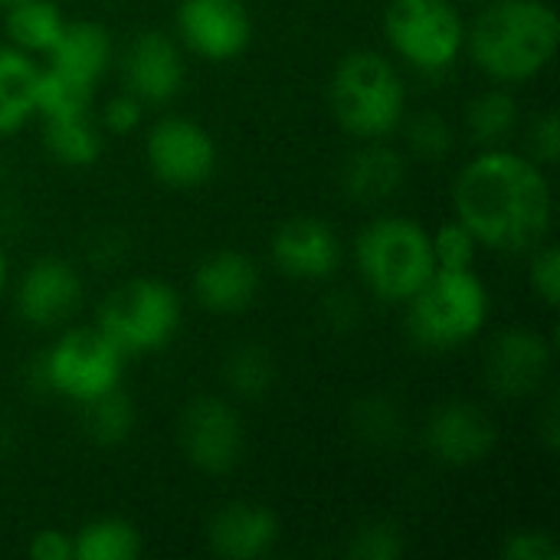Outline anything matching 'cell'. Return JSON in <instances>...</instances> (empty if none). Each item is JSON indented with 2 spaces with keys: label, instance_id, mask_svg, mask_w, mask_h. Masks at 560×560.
Masks as SVG:
<instances>
[{
  "label": "cell",
  "instance_id": "cell-1",
  "mask_svg": "<svg viewBox=\"0 0 560 560\" xmlns=\"http://www.w3.org/2000/svg\"><path fill=\"white\" fill-rule=\"evenodd\" d=\"M456 217L472 230L479 246L495 253L535 249L551 226V187L538 161L486 148L453 184Z\"/></svg>",
  "mask_w": 560,
  "mask_h": 560
},
{
  "label": "cell",
  "instance_id": "cell-2",
  "mask_svg": "<svg viewBox=\"0 0 560 560\" xmlns=\"http://www.w3.org/2000/svg\"><path fill=\"white\" fill-rule=\"evenodd\" d=\"M558 13L545 0H492L469 26L472 62L499 82H528L558 52Z\"/></svg>",
  "mask_w": 560,
  "mask_h": 560
},
{
  "label": "cell",
  "instance_id": "cell-3",
  "mask_svg": "<svg viewBox=\"0 0 560 560\" xmlns=\"http://www.w3.org/2000/svg\"><path fill=\"white\" fill-rule=\"evenodd\" d=\"M328 102L338 125L364 141L387 138L390 131H397L407 112V92L400 72L394 69V62H387L381 52L371 49L348 52L338 62L331 75Z\"/></svg>",
  "mask_w": 560,
  "mask_h": 560
},
{
  "label": "cell",
  "instance_id": "cell-4",
  "mask_svg": "<svg viewBox=\"0 0 560 560\" xmlns=\"http://www.w3.org/2000/svg\"><path fill=\"white\" fill-rule=\"evenodd\" d=\"M407 305L413 341L427 351H446L482 331L489 318V289L472 269H433Z\"/></svg>",
  "mask_w": 560,
  "mask_h": 560
},
{
  "label": "cell",
  "instance_id": "cell-5",
  "mask_svg": "<svg viewBox=\"0 0 560 560\" xmlns=\"http://www.w3.org/2000/svg\"><path fill=\"white\" fill-rule=\"evenodd\" d=\"M368 289L384 302H407L436 269L430 233L407 217L368 223L354 246Z\"/></svg>",
  "mask_w": 560,
  "mask_h": 560
},
{
  "label": "cell",
  "instance_id": "cell-6",
  "mask_svg": "<svg viewBox=\"0 0 560 560\" xmlns=\"http://www.w3.org/2000/svg\"><path fill=\"white\" fill-rule=\"evenodd\" d=\"M180 325V299L161 279H131L98 308V328L128 354L161 351Z\"/></svg>",
  "mask_w": 560,
  "mask_h": 560
},
{
  "label": "cell",
  "instance_id": "cell-7",
  "mask_svg": "<svg viewBox=\"0 0 560 560\" xmlns=\"http://www.w3.org/2000/svg\"><path fill=\"white\" fill-rule=\"evenodd\" d=\"M384 30L400 59L420 72H443L466 46V26L450 0H390Z\"/></svg>",
  "mask_w": 560,
  "mask_h": 560
},
{
  "label": "cell",
  "instance_id": "cell-8",
  "mask_svg": "<svg viewBox=\"0 0 560 560\" xmlns=\"http://www.w3.org/2000/svg\"><path fill=\"white\" fill-rule=\"evenodd\" d=\"M43 384L75 404H89L118 387L125 354L115 341L95 328H72L66 331L39 361Z\"/></svg>",
  "mask_w": 560,
  "mask_h": 560
},
{
  "label": "cell",
  "instance_id": "cell-9",
  "mask_svg": "<svg viewBox=\"0 0 560 560\" xmlns=\"http://www.w3.org/2000/svg\"><path fill=\"white\" fill-rule=\"evenodd\" d=\"M151 174L167 187H200L217 171V144L210 131L190 118H161L144 141Z\"/></svg>",
  "mask_w": 560,
  "mask_h": 560
},
{
  "label": "cell",
  "instance_id": "cell-10",
  "mask_svg": "<svg viewBox=\"0 0 560 560\" xmlns=\"http://www.w3.org/2000/svg\"><path fill=\"white\" fill-rule=\"evenodd\" d=\"M180 450L200 472H230L243 456V423L240 413L220 397H200L187 404L177 427Z\"/></svg>",
  "mask_w": 560,
  "mask_h": 560
},
{
  "label": "cell",
  "instance_id": "cell-11",
  "mask_svg": "<svg viewBox=\"0 0 560 560\" xmlns=\"http://www.w3.org/2000/svg\"><path fill=\"white\" fill-rule=\"evenodd\" d=\"M177 26L184 43L213 62L236 59L253 39V20L243 0H180Z\"/></svg>",
  "mask_w": 560,
  "mask_h": 560
},
{
  "label": "cell",
  "instance_id": "cell-12",
  "mask_svg": "<svg viewBox=\"0 0 560 560\" xmlns=\"http://www.w3.org/2000/svg\"><path fill=\"white\" fill-rule=\"evenodd\" d=\"M551 368V345L528 328L502 331L486 354V377L499 397H528Z\"/></svg>",
  "mask_w": 560,
  "mask_h": 560
},
{
  "label": "cell",
  "instance_id": "cell-13",
  "mask_svg": "<svg viewBox=\"0 0 560 560\" xmlns=\"http://www.w3.org/2000/svg\"><path fill=\"white\" fill-rule=\"evenodd\" d=\"M125 89L144 105L171 102L184 85V62L177 46L161 30L138 33L121 56Z\"/></svg>",
  "mask_w": 560,
  "mask_h": 560
},
{
  "label": "cell",
  "instance_id": "cell-14",
  "mask_svg": "<svg viewBox=\"0 0 560 560\" xmlns=\"http://www.w3.org/2000/svg\"><path fill=\"white\" fill-rule=\"evenodd\" d=\"M272 259L289 279L318 282L341 266V240L318 217H292L272 236Z\"/></svg>",
  "mask_w": 560,
  "mask_h": 560
},
{
  "label": "cell",
  "instance_id": "cell-15",
  "mask_svg": "<svg viewBox=\"0 0 560 560\" xmlns=\"http://www.w3.org/2000/svg\"><path fill=\"white\" fill-rule=\"evenodd\" d=\"M82 299V282L75 269L62 259L33 262L16 289V312L33 328H52L66 322Z\"/></svg>",
  "mask_w": 560,
  "mask_h": 560
},
{
  "label": "cell",
  "instance_id": "cell-16",
  "mask_svg": "<svg viewBox=\"0 0 560 560\" xmlns=\"http://www.w3.org/2000/svg\"><path fill=\"white\" fill-rule=\"evenodd\" d=\"M427 443L433 456L446 466H472L482 463L495 446V423L486 410L453 400L443 404L427 427Z\"/></svg>",
  "mask_w": 560,
  "mask_h": 560
},
{
  "label": "cell",
  "instance_id": "cell-17",
  "mask_svg": "<svg viewBox=\"0 0 560 560\" xmlns=\"http://www.w3.org/2000/svg\"><path fill=\"white\" fill-rule=\"evenodd\" d=\"M279 541V518L259 502H230L207 525V548L217 558L256 560Z\"/></svg>",
  "mask_w": 560,
  "mask_h": 560
},
{
  "label": "cell",
  "instance_id": "cell-18",
  "mask_svg": "<svg viewBox=\"0 0 560 560\" xmlns=\"http://www.w3.org/2000/svg\"><path fill=\"white\" fill-rule=\"evenodd\" d=\"M259 292L256 262L236 249H217L194 269V295L207 312L233 315L253 305Z\"/></svg>",
  "mask_w": 560,
  "mask_h": 560
},
{
  "label": "cell",
  "instance_id": "cell-19",
  "mask_svg": "<svg viewBox=\"0 0 560 560\" xmlns=\"http://www.w3.org/2000/svg\"><path fill=\"white\" fill-rule=\"evenodd\" d=\"M407 184V161L397 148L381 144L377 138L354 151L345 164V190L351 200L377 203L390 200Z\"/></svg>",
  "mask_w": 560,
  "mask_h": 560
},
{
  "label": "cell",
  "instance_id": "cell-20",
  "mask_svg": "<svg viewBox=\"0 0 560 560\" xmlns=\"http://www.w3.org/2000/svg\"><path fill=\"white\" fill-rule=\"evenodd\" d=\"M46 56H49L52 69H59L72 79H82L89 85H98V79L105 75V69L112 62V36L102 23L75 20V23L62 26L59 39L52 43V49Z\"/></svg>",
  "mask_w": 560,
  "mask_h": 560
},
{
  "label": "cell",
  "instance_id": "cell-21",
  "mask_svg": "<svg viewBox=\"0 0 560 560\" xmlns=\"http://www.w3.org/2000/svg\"><path fill=\"white\" fill-rule=\"evenodd\" d=\"M36 62L16 46H0V135L20 131L36 112Z\"/></svg>",
  "mask_w": 560,
  "mask_h": 560
},
{
  "label": "cell",
  "instance_id": "cell-22",
  "mask_svg": "<svg viewBox=\"0 0 560 560\" xmlns=\"http://www.w3.org/2000/svg\"><path fill=\"white\" fill-rule=\"evenodd\" d=\"M66 20L62 10L52 0H20L7 7V39L10 46L23 49V52H49L52 43L59 39Z\"/></svg>",
  "mask_w": 560,
  "mask_h": 560
},
{
  "label": "cell",
  "instance_id": "cell-23",
  "mask_svg": "<svg viewBox=\"0 0 560 560\" xmlns=\"http://www.w3.org/2000/svg\"><path fill=\"white\" fill-rule=\"evenodd\" d=\"M141 555V535L125 518H95L72 535L75 560H135Z\"/></svg>",
  "mask_w": 560,
  "mask_h": 560
},
{
  "label": "cell",
  "instance_id": "cell-24",
  "mask_svg": "<svg viewBox=\"0 0 560 560\" xmlns=\"http://www.w3.org/2000/svg\"><path fill=\"white\" fill-rule=\"evenodd\" d=\"M43 138H46L49 158L66 164V167H89L102 154V135H98V128L92 125L89 115L46 118Z\"/></svg>",
  "mask_w": 560,
  "mask_h": 560
},
{
  "label": "cell",
  "instance_id": "cell-25",
  "mask_svg": "<svg viewBox=\"0 0 560 560\" xmlns=\"http://www.w3.org/2000/svg\"><path fill=\"white\" fill-rule=\"evenodd\" d=\"M92 95L95 85L72 79L52 66L39 69L36 75V112L46 118H75V115H89L92 112Z\"/></svg>",
  "mask_w": 560,
  "mask_h": 560
},
{
  "label": "cell",
  "instance_id": "cell-26",
  "mask_svg": "<svg viewBox=\"0 0 560 560\" xmlns=\"http://www.w3.org/2000/svg\"><path fill=\"white\" fill-rule=\"evenodd\" d=\"M466 121H469V135H472L476 144L499 148L518 128V102H515V95H509L502 89L482 92V95L472 98V105L466 112Z\"/></svg>",
  "mask_w": 560,
  "mask_h": 560
},
{
  "label": "cell",
  "instance_id": "cell-27",
  "mask_svg": "<svg viewBox=\"0 0 560 560\" xmlns=\"http://www.w3.org/2000/svg\"><path fill=\"white\" fill-rule=\"evenodd\" d=\"M85 407V430L95 443L102 446H115L121 440H128L131 427H135V407L128 400V394H121L118 387L82 404Z\"/></svg>",
  "mask_w": 560,
  "mask_h": 560
},
{
  "label": "cell",
  "instance_id": "cell-28",
  "mask_svg": "<svg viewBox=\"0 0 560 560\" xmlns=\"http://www.w3.org/2000/svg\"><path fill=\"white\" fill-rule=\"evenodd\" d=\"M276 381V368L266 348L259 345H240L226 358V384L240 397H262Z\"/></svg>",
  "mask_w": 560,
  "mask_h": 560
},
{
  "label": "cell",
  "instance_id": "cell-29",
  "mask_svg": "<svg viewBox=\"0 0 560 560\" xmlns=\"http://www.w3.org/2000/svg\"><path fill=\"white\" fill-rule=\"evenodd\" d=\"M430 246H433L436 269H472L479 240L463 220H450L430 236Z\"/></svg>",
  "mask_w": 560,
  "mask_h": 560
},
{
  "label": "cell",
  "instance_id": "cell-30",
  "mask_svg": "<svg viewBox=\"0 0 560 560\" xmlns=\"http://www.w3.org/2000/svg\"><path fill=\"white\" fill-rule=\"evenodd\" d=\"M407 138H410V148L427 161H440L453 148L450 121L440 112H420L417 118H410L407 121Z\"/></svg>",
  "mask_w": 560,
  "mask_h": 560
},
{
  "label": "cell",
  "instance_id": "cell-31",
  "mask_svg": "<svg viewBox=\"0 0 560 560\" xmlns=\"http://www.w3.org/2000/svg\"><path fill=\"white\" fill-rule=\"evenodd\" d=\"M348 555L361 560H394L404 555V538L400 528H394L390 522H371L364 525L354 541L348 545Z\"/></svg>",
  "mask_w": 560,
  "mask_h": 560
},
{
  "label": "cell",
  "instance_id": "cell-32",
  "mask_svg": "<svg viewBox=\"0 0 560 560\" xmlns=\"http://www.w3.org/2000/svg\"><path fill=\"white\" fill-rule=\"evenodd\" d=\"M532 289L545 299V305L560 302V253L558 246H541L532 259Z\"/></svg>",
  "mask_w": 560,
  "mask_h": 560
},
{
  "label": "cell",
  "instance_id": "cell-33",
  "mask_svg": "<svg viewBox=\"0 0 560 560\" xmlns=\"http://www.w3.org/2000/svg\"><path fill=\"white\" fill-rule=\"evenodd\" d=\"M502 555L512 560H558V541L548 532H515L512 538H505Z\"/></svg>",
  "mask_w": 560,
  "mask_h": 560
},
{
  "label": "cell",
  "instance_id": "cell-34",
  "mask_svg": "<svg viewBox=\"0 0 560 560\" xmlns=\"http://www.w3.org/2000/svg\"><path fill=\"white\" fill-rule=\"evenodd\" d=\"M141 115H144V102L135 98L131 92H121L108 98V105L102 108V125L115 135H131L141 125Z\"/></svg>",
  "mask_w": 560,
  "mask_h": 560
},
{
  "label": "cell",
  "instance_id": "cell-35",
  "mask_svg": "<svg viewBox=\"0 0 560 560\" xmlns=\"http://www.w3.org/2000/svg\"><path fill=\"white\" fill-rule=\"evenodd\" d=\"M532 151H535V161L541 164H555L560 158V128H558V115L555 112H541L532 125Z\"/></svg>",
  "mask_w": 560,
  "mask_h": 560
},
{
  "label": "cell",
  "instance_id": "cell-36",
  "mask_svg": "<svg viewBox=\"0 0 560 560\" xmlns=\"http://www.w3.org/2000/svg\"><path fill=\"white\" fill-rule=\"evenodd\" d=\"M30 558L33 560H75L72 558V535L59 528H43L30 538Z\"/></svg>",
  "mask_w": 560,
  "mask_h": 560
},
{
  "label": "cell",
  "instance_id": "cell-37",
  "mask_svg": "<svg viewBox=\"0 0 560 560\" xmlns=\"http://www.w3.org/2000/svg\"><path fill=\"white\" fill-rule=\"evenodd\" d=\"M3 282H7V256L0 249V292H3Z\"/></svg>",
  "mask_w": 560,
  "mask_h": 560
},
{
  "label": "cell",
  "instance_id": "cell-38",
  "mask_svg": "<svg viewBox=\"0 0 560 560\" xmlns=\"http://www.w3.org/2000/svg\"><path fill=\"white\" fill-rule=\"evenodd\" d=\"M10 3H20V0H0V7H10Z\"/></svg>",
  "mask_w": 560,
  "mask_h": 560
},
{
  "label": "cell",
  "instance_id": "cell-39",
  "mask_svg": "<svg viewBox=\"0 0 560 560\" xmlns=\"http://www.w3.org/2000/svg\"><path fill=\"white\" fill-rule=\"evenodd\" d=\"M0 174H3V161H0Z\"/></svg>",
  "mask_w": 560,
  "mask_h": 560
}]
</instances>
